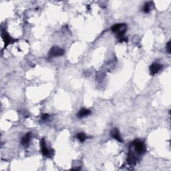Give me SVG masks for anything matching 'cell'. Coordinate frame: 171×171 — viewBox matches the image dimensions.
<instances>
[{
  "label": "cell",
  "instance_id": "cell-1",
  "mask_svg": "<svg viewBox=\"0 0 171 171\" xmlns=\"http://www.w3.org/2000/svg\"><path fill=\"white\" fill-rule=\"evenodd\" d=\"M126 29H127V26L124 24H115L111 27V30L114 33H117V37H119V40L124 37Z\"/></svg>",
  "mask_w": 171,
  "mask_h": 171
},
{
  "label": "cell",
  "instance_id": "cell-2",
  "mask_svg": "<svg viewBox=\"0 0 171 171\" xmlns=\"http://www.w3.org/2000/svg\"><path fill=\"white\" fill-rule=\"evenodd\" d=\"M132 146L134 149V151L138 154L144 153L146 149L144 143L139 140H136L133 142Z\"/></svg>",
  "mask_w": 171,
  "mask_h": 171
},
{
  "label": "cell",
  "instance_id": "cell-3",
  "mask_svg": "<svg viewBox=\"0 0 171 171\" xmlns=\"http://www.w3.org/2000/svg\"><path fill=\"white\" fill-rule=\"evenodd\" d=\"M64 50L58 46H54L51 48L49 52V56L50 57L61 56L64 54Z\"/></svg>",
  "mask_w": 171,
  "mask_h": 171
},
{
  "label": "cell",
  "instance_id": "cell-4",
  "mask_svg": "<svg viewBox=\"0 0 171 171\" xmlns=\"http://www.w3.org/2000/svg\"><path fill=\"white\" fill-rule=\"evenodd\" d=\"M162 65L160 64H158V63H153L149 67L150 69V74L152 76L155 75L156 74H157L158 72H159L160 69H162Z\"/></svg>",
  "mask_w": 171,
  "mask_h": 171
},
{
  "label": "cell",
  "instance_id": "cell-5",
  "mask_svg": "<svg viewBox=\"0 0 171 171\" xmlns=\"http://www.w3.org/2000/svg\"><path fill=\"white\" fill-rule=\"evenodd\" d=\"M41 148H42V153L45 157H50V155H52V153L50 151V150L48 149V147L46 146V142L44 138H42L41 141Z\"/></svg>",
  "mask_w": 171,
  "mask_h": 171
},
{
  "label": "cell",
  "instance_id": "cell-6",
  "mask_svg": "<svg viewBox=\"0 0 171 171\" xmlns=\"http://www.w3.org/2000/svg\"><path fill=\"white\" fill-rule=\"evenodd\" d=\"M1 35H2V38H3L4 42H5V48L7 47L10 44L13 43V42L15 41V40L12 39L11 37L9 36V35L5 32V31L2 30Z\"/></svg>",
  "mask_w": 171,
  "mask_h": 171
},
{
  "label": "cell",
  "instance_id": "cell-7",
  "mask_svg": "<svg viewBox=\"0 0 171 171\" xmlns=\"http://www.w3.org/2000/svg\"><path fill=\"white\" fill-rule=\"evenodd\" d=\"M110 134H111V136L112 137V138L116 139V140L119 141V142H122V141L123 140H122L121 136H120L119 130H118V128H113V129L111 130Z\"/></svg>",
  "mask_w": 171,
  "mask_h": 171
},
{
  "label": "cell",
  "instance_id": "cell-8",
  "mask_svg": "<svg viewBox=\"0 0 171 171\" xmlns=\"http://www.w3.org/2000/svg\"><path fill=\"white\" fill-rule=\"evenodd\" d=\"M31 136V133L28 132L27 133L24 137H23L22 140H21V143H22V144L25 147L28 146L29 142H30Z\"/></svg>",
  "mask_w": 171,
  "mask_h": 171
},
{
  "label": "cell",
  "instance_id": "cell-9",
  "mask_svg": "<svg viewBox=\"0 0 171 171\" xmlns=\"http://www.w3.org/2000/svg\"><path fill=\"white\" fill-rule=\"evenodd\" d=\"M91 114V112H90L89 110L86 109V108H82L78 112L77 116L79 119H81V118L90 115Z\"/></svg>",
  "mask_w": 171,
  "mask_h": 171
},
{
  "label": "cell",
  "instance_id": "cell-10",
  "mask_svg": "<svg viewBox=\"0 0 171 171\" xmlns=\"http://www.w3.org/2000/svg\"><path fill=\"white\" fill-rule=\"evenodd\" d=\"M151 3L146 2L144 5V7H143V12L146 14L149 13L150 11H151Z\"/></svg>",
  "mask_w": 171,
  "mask_h": 171
},
{
  "label": "cell",
  "instance_id": "cell-11",
  "mask_svg": "<svg viewBox=\"0 0 171 171\" xmlns=\"http://www.w3.org/2000/svg\"><path fill=\"white\" fill-rule=\"evenodd\" d=\"M77 138L80 141V142H83L84 141L86 140V134L83 132H79V133H78V134H77Z\"/></svg>",
  "mask_w": 171,
  "mask_h": 171
},
{
  "label": "cell",
  "instance_id": "cell-12",
  "mask_svg": "<svg viewBox=\"0 0 171 171\" xmlns=\"http://www.w3.org/2000/svg\"><path fill=\"white\" fill-rule=\"evenodd\" d=\"M49 117H50L49 114H44L42 116V119L43 120H46L49 119Z\"/></svg>",
  "mask_w": 171,
  "mask_h": 171
},
{
  "label": "cell",
  "instance_id": "cell-13",
  "mask_svg": "<svg viewBox=\"0 0 171 171\" xmlns=\"http://www.w3.org/2000/svg\"><path fill=\"white\" fill-rule=\"evenodd\" d=\"M166 50H167L168 54H170V41L168 42L167 46H166Z\"/></svg>",
  "mask_w": 171,
  "mask_h": 171
}]
</instances>
